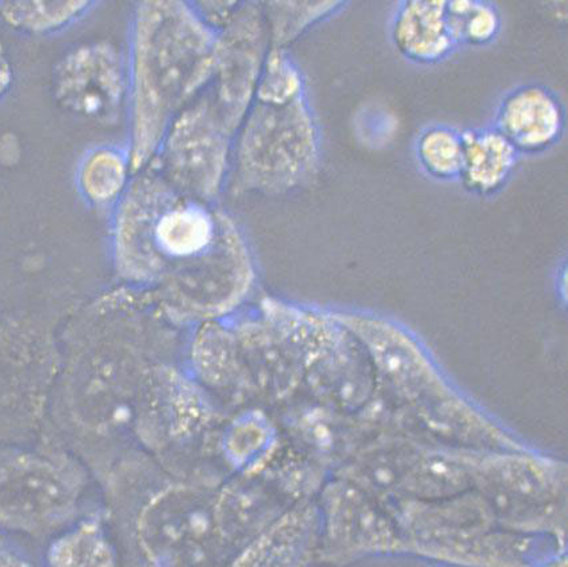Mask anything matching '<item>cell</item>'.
<instances>
[{"label": "cell", "mask_w": 568, "mask_h": 567, "mask_svg": "<svg viewBox=\"0 0 568 567\" xmlns=\"http://www.w3.org/2000/svg\"><path fill=\"white\" fill-rule=\"evenodd\" d=\"M392 41L407 60L435 64L458 48L448 29L446 0H409L397 9Z\"/></svg>", "instance_id": "cell-9"}, {"label": "cell", "mask_w": 568, "mask_h": 567, "mask_svg": "<svg viewBox=\"0 0 568 567\" xmlns=\"http://www.w3.org/2000/svg\"><path fill=\"white\" fill-rule=\"evenodd\" d=\"M123 179L121 161L113 154H100L91 161L84 182L88 191L95 198L104 199L119 191Z\"/></svg>", "instance_id": "cell-16"}, {"label": "cell", "mask_w": 568, "mask_h": 567, "mask_svg": "<svg viewBox=\"0 0 568 567\" xmlns=\"http://www.w3.org/2000/svg\"><path fill=\"white\" fill-rule=\"evenodd\" d=\"M265 31L256 10L247 11L226 32L224 42L217 43L215 63L219 62L221 89L219 102L227 126L237 125L240 117L250 105L254 87L264 61Z\"/></svg>", "instance_id": "cell-6"}, {"label": "cell", "mask_w": 568, "mask_h": 567, "mask_svg": "<svg viewBox=\"0 0 568 567\" xmlns=\"http://www.w3.org/2000/svg\"><path fill=\"white\" fill-rule=\"evenodd\" d=\"M226 125L220 108L201 102L175 122L169 143L170 169L175 185L209 195L219 188L226 158Z\"/></svg>", "instance_id": "cell-5"}, {"label": "cell", "mask_w": 568, "mask_h": 567, "mask_svg": "<svg viewBox=\"0 0 568 567\" xmlns=\"http://www.w3.org/2000/svg\"><path fill=\"white\" fill-rule=\"evenodd\" d=\"M339 3H273L271 4L272 32L277 45L288 43L306 26L329 14Z\"/></svg>", "instance_id": "cell-15"}, {"label": "cell", "mask_w": 568, "mask_h": 567, "mask_svg": "<svg viewBox=\"0 0 568 567\" xmlns=\"http://www.w3.org/2000/svg\"><path fill=\"white\" fill-rule=\"evenodd\" d=\"M450 36L456 45H486L495 41L501 29L498 9L479 0L446 2Z\"/></svg>", "instance_id": "cell-13"}, {"label": "cell", "mask_w": 568, "mask_h": 567, "mask_svg": "<svg viewBox=\"0 0 568 567\" xmlns=\"http://www.w3.org/2000/svg\"><path fill=\"white\" fill-rule=\"evenodd\" d=\"M545 567H566V559L565 558H555L551 560V563L546 564Z\"/></svg>", "instance_id": "cell-18"}, {"label": "cell", "mask_w": 568, "mask_h": 567, "mask_svg": "<svg viewBox=\"0 0 568 567\" xmlns=\"http://www.w3.org/2000/svg\"><path fill=\"white\" fill-rule=\"evenodd\" d=\"M153 43L146 57V107L150 132L159 139L173 115L215 67L214 42L193 12L181 3L154 6Z\"/></svg>", "instance_id": "cell-3"}, {"label": "cell", "mask_w": 568, "mask_h": 567, "mask_svg": "<svg viewBox=\"0 0 568 567\" xmlns=\"http://www.w3.org/2000/svg\"><path fill=\"white\" fill-rule=\"evenodd\" d=\"M258 537L205 502L166 495L142 512L135 530L150 567H241Z\"/></svg>", "instance_id": "cell-1"}, {"label": "cell", "mask_w": 568, "mask_h": 567, "mask_svg": "<svg viewBox=\"0 0 568 567\" xmlns=\"http://www.w3.org/2000/svg\"><path fill=\"white\" fill-rule=\"evenodd\" d=\"M460 135L463 186L481 198L498 193L517 166V150L495 128L468 129Z\"/></svg>", "instance_id": "cell-10"}, {"label": "cell", "mask_w": 568, "mask_h": 567, "mask_svg": "<svg viewBox=\"0 0 568 567\" xmlns=\"http://www.w3.org/2000/svg\"><path fill=\"white\" fill-rule=\"evenodd\" d=\"M74 495L63 473L32 455L0 460V529L43 534L68 518Z\"/></svg>", "instance_id": "cell-4"}, {"label": "cell", "mask_w": 568, "mask_h": 567, "mask_svg": "<svg viewBox=\"0 0 568 567\" xmlns=\"http://www.w3.org/2000/svg\"><path fill=\"white\" fill-rule=\"evenodd\" d=\"M0 567H32V565L19 547L0 537Z\"/></svg>", "instance_id": "cell-17"}, {"label": "cell", "mask_w": 568, "mask_h": 567, "mask_svg": "<svg viewBox=\"0 0 568 567\" xmlns=\"http://www.w3.org/2000/svg\"><path fill=\"white\" fill-rule=\"evenodd\" d=\"M416 155L424 172L442 181L459 180L462 171V135L447 126L424 130L416 142Z\"/></svg>", "instance_id": "cell-14"}, {"label": "cell", "mask_w": 568, "mask_h": 567, "mask_svg": "<svg viewBox=\"0 0 568 567\" xmlns=\"http://www.w3.org/2000/svg\"><path fill=\"white\" fill-rule=\"evenodd\" d=\"M44 563L45 567H119V557L100 519L90 518L52 538Z\"/></svg>", "instance_id": "cell-12"}, {"label": "cell", "mask_w": 568, "mask_h": 567, "mask_svg": "<svg viewBox=\"0 0 568 567\" xmlns=\"http://www.w3.org/2000/svg\"><path fill=\"white\" fill-rule=\"evenodd\" d=\"M565 123L557 95L539 84H526L503 98L495 129L518 154H539L560 140Z\"/></svg>", "instance_id": "cell-7"}, {"label": "cell", "mask_w": 568, "mask_h": 567, "mask_svg": "<svg viewBox=\"0 0 568 567\" xmlns=\"http://www.w3.org/2000/svg\"><path fill=\"white\" fill-rule=\"evenodd\" d=\"M68 100L88 114H104L120 98V74L115 58L104 51H84L70 64Z\"/></svg>", "instance_id": "cell-11"}, {"label": "cell", "mask_w": 568, "mask_h": 567, "mask_svg": "<svg viewBox=\"0 0 568 567\" xmlns=\"http://www.w3.org/2000/svg\"><path fill=\"white\" fill-rule=\"evenodd\" d=\"M247 184L284 192L308 181L318 164V136L304 94L258 97L240 150Z\"/></svg>", "instance_id": "cell-2"}, {"label": "cell", "mask_w": 568, "mask_h": 567, "mask_svg": "<svg viewBox=\"0 0 568 567\" xmlns=\"http://www.w3.org/2000/svg\"><path fill=\"white\" fill-rule=\"evenodd\" d=\"M153 225L156 251L169 262L204 264L219 246L220 217L178 193H162Z\"/></svg>", "instance_id": "cell-8"}]
</instances>
